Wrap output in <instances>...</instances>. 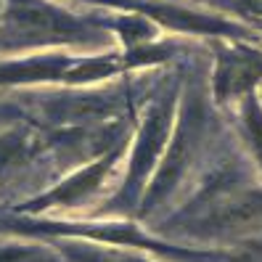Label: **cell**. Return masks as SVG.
I'll list each match as a JSON object with an SVG mask.
<instances>
[{
	"label": "cell",
	"mask_w": 262,
	"mask_h": 262,
	"mask_svg": "<svg viewBox=\"0 0 262 262\" xmlns=\"http://www.w3.org/2000/svg\"><path fill=\"white\" fill-rule=\"evenodd\" d=\"M6 32L16 40H77L82 27L58 11H51L37 3H13L6 13Z\"/></svg>",
	"instance_id": "obj_1"
},
{
	"label": "cell",
	"mask_w": 262,
	"mask_h": 262,
	"mask_svg": "<svg viewBox=\"0 0 262 262\" xmlns=\"http://www.w3.org/2000/svg\"><path fill=\"white\" fill-rule=\"evenodd\" d=\"M262 74V61L257 56H246V53H233V56H223L214 82H217V96L230 98L238 96L244 90H249L257 77Z\"/></svg>",
	"instance_id": "obj_2"
},
{
	"label": "cell",
	"mask_w": 262,
	"mask_h": 262,
	"mask_svg": "<svg viewBox=\"0 0 262 262\" xmlns=\"http://www.w3.org/2000/svg\"><path fill=\"white\" fill-rule=\"evenodd\" d=\"M196 125H199V119H196L193 114L183 117V125H180V130H178V135H175V143H172V148H169V154H167L164 169L159 172L157 183H154V188H151V193H148V202H157V199L178 180V175L183 172V167H186V162H188V157H191V148H193Z\"/></svg>",
	"instance_id": "obj_3"
},
{
	"label": "cell",
	"mask_w": 262,
	"mask_h": 262,
	"mask_svg": "<svg viewBox=\"0 0 262 262\" xmlns=\"http://www.w3.org/2000/svg\"><path fill=\"white\" fill-rule=\"evenodd\" d=\"M167 119H169V103L154 106V112L146 119L141 143H138V148H135L133 180H141L146 175V169L154 164V159H157V154L162 151V143H164V138H167Z\"/></svg>",
	"instance_id": "obj_4"
},
{
	"label": "cell",
	"mask_w": 262,
	"mask_h": 262,
	"mask_svg": "<svg viewBox=\"0 0 262 262\" xmlns=\"http://www.w3.org/2000/svg\"><path fill=\"white\" fill-rule=\"evenodd\" d=\"M257 220H262V193L241 196L233 204H223L209 217L214 228H246Z\"/></svg>",
	"instance_id": "obj_5"
},
{
	"label": "cell",
	"mask_w": 262,
	"mask_h": 262,
	"mask_svg": "<svg viewBox=\"0 0 262 262\" xmlns=\"http://www.w3.org/2000/svg\"><path fill=\"white\" fill-rule=\"evenodd\" d=\"M67 69L64 61H27V64L0 67V82H27V80H51L61 77Z\"/></svg>",
	"instance_id": "obj_6"
},
{
	"label": "cell",
	"mask_w": 262,
	"mask_h": 262,
	"mask_svg": "<svg viewBox=\"0 0 262 262\" xmlns=\"http://www.w3.org/2000/svg\"><path fill=\"white\" fill-rule=\"evenodd\" d=\"M103 169H106V162H98V164H93L90 169H85L82 175H77L74 180H69L64 188H58L56 193H51L48 196V202H72V199H77V196H82L85 191H90L98 183V178L103 175Z\"/></svg>",
	"instance_id": "obj_7"
},
{
	"label": "cell",
	"mask_w": 262,
	"mask_h": 262,
	"mask_svg": "<svg viewBox=\"0 0 262 262\" xmlns=\"http://www.w3.org/2000/svg\"><path fill=\"white\" fill-rule=\"evenodd\" d=\"M72 257L77 262H141L135 257L112 254V252H96V249H72Z\"/></svg>",
	"instance_id": "obj_8"
},
{
	"label": "cell",
	"mask_w": 262,
	"mask_h": 262,
	"mask_svg": "<svg viewBox=\"0 0 262 262\" xmlns=\"http://www.w3.org/2000/svg\"><path fill=\"white\" fill-rule=\"evenodd\" d=\"M246 127H249V135H252V143L259 154V159H262V112H259V106L252 103L249 106V112H246Z\"/></svg>",
	"instance_id": "obj_9"
},
{
	"label": "cell",
	"mask_w": 262,
	"mask_h": 262,
	"mask_svg": "<svg viewBox=\"0 0 262 262\" xmlns=\"http://www.w3.org/2000/svg\"><path fill=\"white\" fill-rule=\"evenodd\" d=\"M238 11L249 21L262 27V0H238Z\"/></svg>",
	"instance_id": "obj_10"
},
{
	"label": "cell",
	"mask_w": 262,
	"mask_h": 262,
	"mask_svg": "<svg viewBox=\"0 0 262 262\" xmlns=\"http://www.w3.org/2000/svg\"><path fill=\"white\" fill-rule=\"evenodd\" d=\"M16 154H19V138H3V141H0V169L8 162H13Z\"/></svg>",
	"instance_id": "obj_11"
},
{
	"label": "cell",
	"mask_w": 262,
	"mask_h": 262,
	"mask_svg": "<svg viewBox=\"0 0 262 262\" xmlns=\"http://www.w3.org/2000/svg\"><path fill=\"white\" fill-rule=\"evenodd\" d=\"M37 254L32 252H16V249H6L0 252V262H35Z\"/></svg>",
	"instance_id": "obj_12"
}]
</instances>
